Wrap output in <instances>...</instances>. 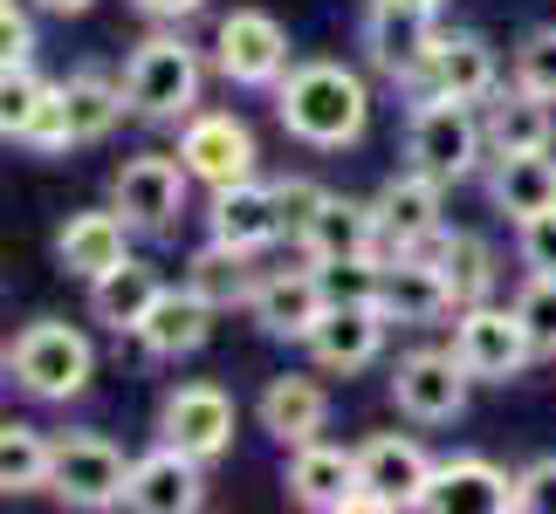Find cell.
<instances>
[{
	"label": "cell",
	"mask_w": 556,
	"mask_h": 514,
	"mask_svg": "<svg viewBox=\"0 0 556 514\" xmlns=\"http://www.w3.org/2000/svg\"><path fill=\"white\" fill-rule=\"evenodd\" d=\"M49 474H55V439L28 419H0V501L49 494Z\"/></svg>",
	"instance_id": "1f68e13d"
},
{
	"label": "cell",
	"mask_w": 556,
	"mask_h": 514,
	"mask_svg": "<svg viewBox=\"0 0 556 514\" xmlns=\"http://www.w3.org/2000/svg\"><path fill=\"white\" fill-rule=\"evenodd\" d=\"M481 131H488V158L495 152H556V103L508 82V90L481 103Z\"/></svg>",
	"instance_id": "4316f807"
},
{
	"label": "cell",
	"mask_w": 556,
	"mask_h": 514,
	"mask_svg": "<svg viewBox=\"0 0 556 514\" xmlns=\"http://www.w3.org/2000/svg\"><path fill=\"white\" fill-rule=\"evenodd\" d=\"M275 124L303 152H351L371 131V82L337 55L289 62V76L275 82Z\"/></svg>",
	"instance_id": "6da1fadb"
},
{
	"label": "cell",
	"mask_w": 556,
	"mask_h": 514,
	"mask_svg": "<svg viewBox=\"0 0 556 514\" xmlns=\"http://www.w3.org/2000/svg\"><path fill=\"white\" fill-rule=\"evenodd\" d=\"M324 192L330 185H316V179H303V171H289V179H275V200H282V213H289V233L309 220L316 206H324Z\"/></svg>",
	"instance_id": "b9f144b4"
},
{
	"label": "cell",
	"mask_w": 556,
	"mask_h": 514,
	"mask_svg": "<svg viewBox=\"0 0 556 514\" xmlns=\"http://www.w3.org/2000/svg\"><path fill=\"white\" fill-rule=\"evenodd\" d=\"M35 14L21 0H0V62H35Z\"/></svg>",
	"instance_id": "60d3db41"
},
{
	"label": "cell",
	"mask_w": 556,
	"mask_h": 514,
	"mask_svg": "<svg viewBox=\"0 0 556 514\" xmlns=\"http://www.w3.org/2000/svg\"><path fill=\"white\" fill-rule=\"evenodd\" d=\"M131 8L152 21V28H186L192 14H206V0H131Z\"/></svg>",
	"instance_id": "7bdbcfd3"
},
{
	"label": "cell",
	"mask_w": 556,
	"mask_h": 514,
	"mask_svg": "<svg viewBox=\"0 0 556 514\" xmlns=\"http://www.w3.org/2000/svg\"><path fill=\"white\" fill-rule=\"evenodd\" d=\"M254 261H262V254H241V247H227V241H206V247L186 261L179 282H186V288H200L206 303L227 316V309H248V303H254V288H262V274H268V268H254Z\"/></svg>",
	"instance_id": "f546056e"
},
{
	"label": "cell",
	"mask_w": 556,
	"mask_h": 514,
	"mask_svg": "<svg viewBox=\"0 0 556 514\" xmlns=\"http://www.w3.org/2000/svg\"><path fill=\"white\" fill-rule=\"evenodd\" d=\"M117 82H124V103H131L138 124H186L200 111V90H206V55L179 28H152L124 55Z\"/></svg>",
	"instance_id": "7a4b0ae2"
},
{
	"label": "cell",
	"mask_w": 556,
	"mask_h": 514,
	"mask_svg": "<svg viewBox=\"0 0 556 514\" xmlns=\"http://www.w3.org/2000/svg\"><path fill=\"white\" fill-rule=\"evenodd\" d=\"M488 206H495L508 227L556 206V158L549 152H495L488 158Z\"/></svg>",
	"instance_id": "83f0119b"
},
{
	"label": "cell",
	"mask_w": 556,
	"mask_h": 514,
	"mask_svg": "<svg viewBox=\"0 0 556 514\" xmlns=\"http://www.w3.org/2000/svg\"><path fill=\"white\" fill-rule=\"evenodd\" d=\"M254 425H262L275 446H309V439H324V425H330V391L303 371H282L254 398Z\"/></svg>",
	"instance_id": "d4e9b609"
},
{
	"label": "cell",
	"mask_w": 556,
	"mask_h": 514,
	"mask_svg": "<svg viewBox=\"0 0 556 514\" xmlns=\"http://www.w3.org/2000/svg\"><path fill=\"white\" fill-rule=\"evenodd\" d=\"M516 514H556V453L529 460L516 474Z\"/></svg>",
	"instance_id": "ab89813d"
},
{
	"label": "cell",
	"mask_w": 556,
	"mask_h": 514,
	"mask_svg": "<svg viewBox=\"0 0 556 514\" xmlns=\"http://www.w3.org/2000/svg\"><path fill=\"white\" fill-rule=\"evenodd\" d=\"M35 8H41V14H62V21H70V14H90L97 0H35Z\"/></svg>",
	"instance_id": "ee69618b"
},
{
	"label": "cell",
	"mask_w": 556,
	"mask_h": 514,
	"mask_svg": "<svg viewBox=\"0 0 556 514\" xmlns=\"http://www.w3.org/2000/svg\"><path fill=\"white\" fill-rule=\"evenodd\" d=\"M0 377H8V343H0Z\"/></svg>",
	"instance_id": "f6af8a7d"
},
{
	"label": "cell",
	"mask_w": 556,
	"mask_h": 514,
	"mask_svg": "<svg viewBox=\"0 0 556 514\" xmlns=\"http://www.w3.org/2000/svg\"><path fill=\"white\" fill-rule=\"evenodd\" d=\"M124 507L131 514H200L206 507V466L179 453V446H152V453L131 460V480H124Z\"/></svg>",
	"instance_id": "7402d4cb"
},
{
	"label": "cell",
	"mask_w": 556,
	"mask_h": 514,
	"mask_svg": "<svg viewBox=\"0 0 556 514\" xmlns=\"http://www.w3.org/2000/svg\"><path fill=\"white\" fill-rule=\"evenodd\" d=\"M378 309L392 316L399 330H433L460 309L454 282H446L440 254L433 247H413V254H384V288H378Z\"/></svg>",
	"instance_id": "e0dca14e"
},
{
	"label": "cell",
	"mask_w": 556,
	"mask_h": 514,
	"mask_svg": "<svg viewBox=\"0 0 556 514\" xmlns=\"http://www.w3.org/2000/svg\"><path fill=\"white\" fill-rule=\"evenodd\" d=\"M378 206V261L384 254H413V247H433L446 233V179L419 165H399L392 179L371 192Z\"/></svg>",
	"instance_id": "30bf717a"
},
{
	"label": "cell",
	"mask_w": 556,
	"mask_h": 514,
	"mask_svg": "<svg viewBox=\"0 0 556 514\" xmlns=\"http://www.w3.org/2000/svg\"><path fill=\"white\" fill-rule=\"evenodd\" d=\"M8 377H14V391L35 398V404H70V398L90 391V377H97V343L76 323H62V316H35V323H21V336L8 343Z\"/></svg>",
	"instance_id": "3957f363"
},
{
	"label": "cell",
	"mask_w": 556,
	"mask_h": 514,
	"mask_svg": "<svg viewBox=\"0 0 556 514\" xmlns=\"http://www.w3.org/2000/svg\"><path fill=\"white\" fill-rule=\"evenodd\" d=\"M516 261H522L529 274H556V206L516 220Z\"/></svg>",
	"instance_id": "74e56055"
},
{
	"label": "cell",
	"mask_w": 556,
	"mask_h": 514,
	"mask_svg": "<svg viewBox=\"0 0 556 514\" xmlns=\"http://www.w3.org/2000/svg\"><path fill=\"white\" fill-rule=\"evenodd\" d=\"M206 241H227L241 254H268L289 241V213L275 200V179H233V185H213L206 192Z\"/></svg>",
	"instance_id": "5bb4252c"
},
{
	"label": "cell",
	"mask_w": 556,
	"mask_h": 514,
	"mask_svg": "<svg viewBox=\"0 0 556 514\" xmlns=\"http://www.w3.org/2000/svg\"><path fill=\"white\" fill-rule=\"evenodd\" d=\"M41 97H49V82L35 76V62H0V138L21 144V131L35 124Z\"/></svg>",
	"instance_id": "e575fe53"
},
{
	"label": "cell",
	"mask_w": 556,
	"mask_h": 514,
	"mask_svg": "<svg viewBox=\"0 0 556 514\" xmlns=\"http://www.w3.org/2000/svg\"><path fill=\"white\" fill-rule=\"evenodd\" d=\"M508 309L522 316V330H529V343H536V357L556 363V274H529Z\"/></svg>",
	"instance_id": "8d00e7d4"
},
{
	"label": "cell",
	"mask_w": 556,
	"mask_h": 514,
	"mask_svg": "<svg viewBox=\"0 0 556 514\" xmlns=\"http://www.w3.org/2000/svg\"><path fill=\"white\" fill-rule=\"evenodd\" d=\"M213 323H220V309L206 303L200 288H165L159 303H152V316L138 323V350L152 357V363H179V357H200L206 350V336H213Z\"/></svg>",
	"instance_id": "cb8c5ba5"
},
{
	"label": "cell",
	"mask_w": 556,
	"mask_h": 514,
	"mask_svg": "<svg viewBox=\"0 0 556 514\" xmlns=\"http://www.w3.org/2000/svg\"><path fill=\"white\" fill-rule=\"evenodd\" d=\"M186 200H192V171L179 152H131L111 179V206L152 241H165L186 220Z\"/></svg>",
	"instance_id": "8992f818"
},
{
	"label": "cell",
	"mask_w": 556,
	"mask_h": 514,
	"mask_svg": "<svg viewBox=\"0 0 556 514\" xmlns=\"http://www.w3.org/2000/svg\"><path fill=\"white\" fill-rule=\"evenodd\" d=\"M179 158L192 171V185H233V179H254L262 171V144L233 111H192L179 124Z\"/></svg>",
	"instance_id": "9a60e30c"
},
{
	"label": "cell",
	"mask_w": 556,
	"mask_h": 514,
	"mask_svg": "<svg viewBox=\"0 0 556 514\" xmlns=\"http://www.w3.org/2000/svg\"><path fill=\"white\" fill-rule=\"evenodd\" d=\"M165 295L159 282V268H144V261H124L111 274H97L90 282V323L103 330H117V336H138V323L152 316V303Z\"/></svg>",
	"instance_id": "4dcf8cb0"
},
{
	"label": "cell",
	"mask_w": 556,
	"mask_h": 514,
	"mask_svg": "<svg viewBox=\"0 0 556 514\" xmlns=\"http://www.w3.org/2000/svg\"><path fill=\"white\" fill-rule=\"evenodd\" d=\"M399 152H405V165H419V171H433V179L460 185V179H475V171H481L488 131H481L475 103H460V97H419V103H405Z\"/></svg>",
	"instance_id": "277c9868"
},
{
	"label": "cell",
	"mask_w": 556,
	"mask_h": 514,
	"mask_svg": "<svg viewBox=\"0 0 556 514\" xmlns=\"http://www.w3.org/2000/svg\"><path fill=\"white\" fill-rule=\"evenodd\" d=\"M0 295H8V268H0Z\"/></svg>",
	"instance_id": "bcb514c9"
},
{
	"label": "cell",
	"mask_w": 556,
	"mask_h": 514,
	"mask_svg": "<svg viewBox=\"0 0 556 514\" xmlns=\"http://www.w3.org/2000/svg\"><path fill=\"white\" fill-rule=\"evenodd\" d=\"M324 309H330V295H324V282H316V268L303 261V268H268L241 316L268 343H309V330L324 323Z\"/></svg>",
	"instance_id": "ffe728a7"
},
{
	"label": "cell",
	"mask_w": 556,
	"mask_h": 514,
	"mask_svg": "<svg viewBox=\"0 0 556 514\" xmlns=\"http://www.w3.org/2000/svg\"><path fill=\"white\" fill-rule=\"evenodd\" d=\"M21 144H28V152H41V158H55V152H76V144H70V111H62V82H49V97H41L35 124L21 131Z\"/></svg>",
	"instance_id": "f35d334b"
},
{
	"label": "cell",
	"mask_w": 556,
	"mask_h": 514,
	"mask_svg": "<svg viewBox=\"0 0 556 514\" xmlns=\"http://www.w3.org/2000/svg\"><path fill=\"white\" fill-rule=\"evenodd\" d=\"M62 111H70V144L83 152V144H103L117 131L124 117H131V103H124V82L103 76V69H70L62 76Z\"/></svg>",
	"instance_id": "f1b7e54d"
},
{
	"label": "cell",
	"mask_w": 556,
	"mask_h": 514,
	"mask_svg": "<svg viewBox=\"0 0 556 514\" xmlns=\"http://www.w3.org/2000/svg\"><path fill=\"white\" fill-rule=\"evenodd\" d=\"M446 350L460 357V371L475 384H516L529 363H536V343H529L522 316L502 303H467L454 309V343Z\"/></svg>",
	"instance_id": "52a82bcc"
},
{
	"label": "cell",
	"mask_w": 556,
	"mask_h": 514,
	"mask_svg": "<svg viewBox=\"0 0 556 514\" xmlns=\"http://www.w3.org/2000/svg\"><path fill=\"white\" fill-rule=\"evenodd\" d=\"M131 233L138 227L124 220L117 206H83L55 233V261H62V274H76V282H97V274L131 261Z\"/></svg>",
	"instance_id": "603a6c76"
},
{
	"label": "cell",
	"mask_w": 556,
	"mask_h": 514,
	"mask_svg": "<svg viewBox=\"0 0 556 514\" xmlns=\"http://www.w3.org/2000/svg\"><path fill=\"white\" fill-rule=\"evenodd\" d=\"M289 501L295 507H316V514H357L365 501V480H357V446H330V439H309V446H289Z\"/></svg>",
	"instance_id": "44dd1931"
},
{
	"label": "cell",
	"mask_w": 556,
	"mask_h": 514,
	"mask_svg": "<svg viewBox=\"0 0 556 514\" xmlns=\"http://www.w3.org/2000/svg\"><path fill=\"white\" fill-rule=\"evenodd\" d=\"M426 474H433V453L413 439V433H371L357 446V480H365V501L357 514H392V507H413Z\"/></svg>",
	"instance_id": "d6986e66"
},
{
	"label": "cell",
	"mask_w": 556,
	"mask_h": 514,
	"mask_svg": "<svg viewBox=\"0 0 556 514\" xmlns=\"http://www.w3.org/2000/svg\"><path fill=\"white\" fill-rule=\"evenodd\" d=\"M124 480H131V460H124L117 439H103V433H55L49 494L62 507H83V514L124 507Z\"/></svg>",
	"instance_id": "9c48e42d"
},
{
	"label": "cell",
	"mask_w": 556,
	"mask_h": 514,
	"mask_svg": "<svg viewBox=\"0 0 556 514\" xmlns=\"http://www.w3.org/2000/svg\"><path fill=\"white\" fill-rule=\"evenodd\" d=\"M233 425H241L233 398L220 391V384H206V377H186V384H173V391L159 398V439L179 446V453H192L200 466L233 453Z\"/></svg>",
	"instance_id": "7c38bea8"
},
{
	"label": "cell",
	"mask_w": 556,
	"mask_h": 514,
	"mask_svg": "<svg viewBox=\"0 0 556 514\" xmlns=\"http://www.w3.org/2000/svg\"><path fill=\"white\" fill-rule=\"evenodd\" d=\"M289 28L262 8H233L220 28H213V76L233 82V90H275L289 76Z\"/></svg>",
	"instance_id": "ba28073f"
},
{
	"label": "cell",
	"mask_w": 556,
	"mask_h": 514,
	"mask_svg": "<svg viewBox=\"0 0 556 514\" xmlns=\"http://www.w3.org/2000/svg\"><path fill=\"white\" fill-rule=\"evenodd\" d=\"M392 316H384L378 303H330L324 309V323L309 330V363L324 377H357V371H371V363L384 357V343H392Z\"/></svg>",
	"instance_id": "2e32d148"
},
{
	"label": "cell",
	"mask_w": 556,
	"mask_h": 514,
	"mask_svg": "<svg viewBox=\"0 0 556 514\" xmlns=\"http://www.w3.org/2000/svg\"><path fill=\"white\" fill-rule=\"evenodd\" d=\"M508 82L529 97L556 103V21H543V28H529L516 41V55H508Z\"/></svg>",
	"instance_id": "836d02e7"
},
{
	"label": "cell",
	"mask_w": 556,
	"mask_h": 514,
	"mask_svg": "<svg viewBox=\"0 0 556 514\" xmlns=\"http://www.w3.org/2000/svg\"><path fill=\"white\" fill-rule=\"evenodd\" d=\"M392 90L405 103H419V97H460V103H488L502 90V55H495V41L475 35V28H440L433 35V49H426V62L413 76H399Z\"/></svg>",
	"instance_id": "5b68a950"
},
{
	"label": "cell",
	"mask_w": 556,
	"mask_h": 514,
	"mask_svg": "<svg viewBox=\"0 0 556 514\" xmlns=\"http://www.w3.org/2000/svg\"><path fill=\"white\" fill-rule=\"evenodd\" d=\"M433 254H440L446 282H454V295H460V309H467V303H495V274H502V261H495V247H488L481 233L446 227L440 241H433Z\"/></svg>",
	"instance_id": "d6a6232c"
},
{
	"label": "cell",
	"mask_w": 556,
	"mask_h": 514,
	"mask_svg": "<svg viewBox=\"0 0 556 514\" xmlns=\"http://www.w3.org/2000/svg\"><path fill=\"white\" fill-rule=\"evenodd\" d=\"M303 261H337V254H378V206L351 192H324V206L289 233Z\"/></svg>",
	"instance_id": "484cf974"
},
{
	"label": "cell",
	"mask_w": 556,
	"mask_h": 514,
	"mask_svg": "<svg viewBox=\"0 0 556 514\" xmlns=\"http://www.w3.org/2000/svg\"><path fill=\"white\" fill-rule=\"evenodd\" d=\"M440 8L446 0H365L357 49H365V62L384 82L413 76L426 62V49H433V35H440Z\"/></svg>",
	"instance_id": "8fae6325"
},
{
	"label": "cell",
	"mask_w": 556,
	"mask_h": 514,
	"mask_svg": "<svg viewBox=\"0 0 556 514\" xmlns=\"http://www.w3.org/2000/svg\"><path fill=\"white\" fill-rule=\"evenodd\" d=\"M419 514H516V474H502L481 453L433 460V474L419 487Z\"/></svg>",
	"instance_id": "ac0fdd59"
},
{
	"label": "cell",
	"mask_w": 556,
	"mask_h": 514,
	"mask_svg": "<svg viewBox=\"0 0 556 514\" xmlns=\"http://www.w3.org/2000/svg\"><path fill=\"white\" fill-rule=\"evenodd\" d=\"M330 303H378L384 288V261L378 254H337V261H309Z\"/></svg>",
	"instance_id": "d590c367"
},
{
	"label": "cell",
	"mask_w": 556,
	"mask_h": 514,
	"mask_svg": "<svg viewBox=\"0 0 556 514\" xmlns=\"http://www.w3.org/2000/svg\"><path fill=\"white\" fill-rule=\"evenodd\" d=\"M467 391H475V377L460 371L454 350L419 343V350H405L392 363V404H399V419H413V425H454V419H467Z\"/></svg>",
	"instance_id": "4fadbf2b"
}]
</instances>
